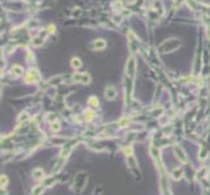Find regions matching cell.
Returning a JSON list of instances; mask_svg holds the SVG:
<instances>
[{
  "mask_svg": "<svg viewBox=\"0 0 210 195\" xmlns=\"http://www.w3.org/2000/svg\"><path fill=\"white\" fill-rule=\"evenodd\" d=\"M71 65H72V68H74V69H78L80 66H81V60L78 59V57H73V59L71 60Z\"/></svg>",
  "mask_w": 210,
  "mask_h": 195,
  "instance_id": "cell-8",
  "label": "cell"
},
{
  "mask_svg": "<svg viewBox=\"0 0 210 195\" xmlns=\"http://www.w3.org/2000/svg\"><path fill=\"white\" fill-rule=\"evenodd\" d=\"M22 72H24V70H22V68L19 66V65H14V66L12 68V73H14L16 75H20Z\"/></svg>",
  "mask_w": 210,
  "mask_h": 195,
  "instance_id": "cell-12",
  "label": "cell"
},
{
  "mask_svg": "<svg viewBox=\"0 0 210 195\" xmlns=\"http://www.w3.org/2000/svg\"><path fill=\"white\" fill-rule=\"evenodd\" d=\"M89 104H90L92 107H94V108H95V107L99 105V101H98V99L95 98V96H92V98L89 99Z\"/></svg>",
  "mask_w": 210,
  "mask_h": 195,
  "instance_id": "cell-11",
  "label": "cell"
},
{
  "mask_svg": "<svg viewBox=\"0 0 210 195\" xmlns=\"http://www.w3.org/2000/svg\"><path fill=\"white\" fill-rule=\"evenodd\" d=\"M171 176H172L174 179H180L181 176H183V170H181L180 168H176V169H174V170H172Z\"/></svg>",
  "mask_w": 210,
  "mask_h": 195,
  "instance_id": "cell-7",
  "label": "cell"
},
{
  "mask_svg": "<svg viewBox=\"0 0 210 195\" xmlns=\"http://www.w3.org/2000/svg\"><path fill=\"white\" fill-rule=\"evenodd\" d=\"M105 96L106 99H108V100H112V99L116 98V90L115 87H112V86H107L105 90Z\"/></svg>",
  "mask_w": 210,
  "mask_h": 195,
  "instance_id": "cell-4",
  "label": "cell"
},
{
  "mask_svg": "<svg viewBox=\"0 0 210 195\" xmlns=\"http://www.w3.org/2000/svg\"><path fill=\"white\" fill-rule=\"evenodd\" d=\"M33 177H34L35 179H42L45 178V172H43V169L41 168H37L33 170Z\"/></svg>",
  "mask_w": 210,
  "mask_h": 195,
  "instance_id": "cell-5",
  "label": "cell"
},
{
  "mask_svg": "<svg viewBox=\"0 0 210 195\" xmlns=\"http://www.w3.org/2000/svg\"><path fill=\"white\" fill-rule=\"evenodd\" d=\"M59 129H60V126H59V122H54V124H52V130H54V131H58Z\"/></svg>",
  "mask_w": 210,
  "mask_h": 195,
  "instance_id": "cell-15",
  "label": "cell"
},
{
  "mask_svg": "<svg viewBox=\"0 0 210 195\" xmlns=\"http://www.w3.org/2000/svg\"><path fill=\"white\" fill-rule=\"evenodd\" d=\"M85 114V118H86V121H92L93 118H94V112L92 111V109H86V111L84 112Z\"/></svg>",
  "mask_w": 210,
  "mask_h": 195,
  "instance_id": "cell-10",
  "label": "cell"
},
{
  "mask_svg": "<svg viewBox=\"0 0 210 195\" xmlns=\"http://www.w3.org/2000/svg\"><path fill=\"white\" fill-rule=\"evenodd\" d=\"M94 48L95 49H103L106 47V42L103 40V39H97V40H94Z\"/></svg>",
  "mask_w": 210,
  "mask_h": 195,
  "instance_id": "cell-6",
  "label": "cell"
},
{
  "mask_svg": "<svg viewBox=\"0 0 210 195\" xmlns=\"http://www.w3.org/2000/svg\"><path fill=\"white\" fill-rule=\"evenodd\" d=\"M174 151H175V155L176 157L179 159V160L181 161V163H187L188 161V159H187V155L185 152H184V150L181 147H179V146H175V148H174Z\"/></svg>",
  "mask_w": 210,
  "mask_h": 195,
  "instance_id": "cell-3",
  "label": "cell"
},
{
  "mask_svg": "<svg viewBox=\"0 0 210 195\" xmlns=\"http://www.w3.org/2000/svg\"><path fill=\"white\" fill-rule=\"evenodd\" d=\"M1 187L3 189H6V186H7V183H8V178H7V176H1Z\"/></svg>",
  "mask_w": 210,
  "mask_h": 195,
  "instance_id": "cell-14",
  "label": "cell"
},
{
  "mask_svg": "<svg viewBox=\"0 0 210 195\" xmlns=\"http://www.w3.org/2000/svg\"><path fill=\"white\" fill-rule=\"evenodd\" d=\"M43 190H45V186H42V185H38V186H35L34 189H33L32 195H41L43 192Z\"/></svg>",
  "mask_w": 210,
  "mask_h": 195,
  "instance_id": "cell-9",
  "label": "cell"
},
{
  "mask_svg": "<svg viewBox=\"0 0 210 195\" xmlns=\"http://www.w3.org/2000/svg\"><path fill=\"white\" fill-rule=\"evenodd\" d=\"M206 174H207V168H202V170L201 169H200L198 170V173H197V177H198V178H201V177H206Z\"/></svg>",
  "mask_w": 210,
  "mask_h": 195,
  "instance_id": "cell-13",
  "label": "cell"
},
{
  "mask_svg": "<svg viewBox=\"0 0 210 195\" xmlns=\"http://www.w3.org/2000/svg\"><path fill=\"white\" fill-rule=\"evenodd\" d=\"M38 79H39V73H38L37 70H30V72L26 74V77H25V81H26L28 83H34V82H37Z\"/></svg>",
  "mask_w": 210,
  "mask_h": 195,
  "instance_id": "cell-2",
  "label": "cell"
},
{
  "mask_svg": "<svg viewBox=\"0 0 210 195\" xmlns=\"http://www.w3.org/2000/svg\"><path fill=\"white\" fill-rule=\"evenodd\" d=\"M73 79L76 81V82L85 83V85H87V83H90L92 78H90V75L86 74V73H76V74L73 75Z\"/></svg>",
  "mask_w": 210,
  "mask_h": 195,
  "instance_id": "cell-1",
  "label": "cell"
},
{
  "mask_svg": "<svg viewBox=\"0 0 210 195\" xmlns=\"http://www.w3.org/2000/svg\"><path fill=\"white\" fill-rule=\"evenodd\" d=\"M22 120H28V114L26 113H22V116H20V121H22Z\"/></svg>",
  "mask_w": 210,
  "mask_h": 195,
  "instance_id": "cell-16",
  "label": "cell"
}]
</instances>
